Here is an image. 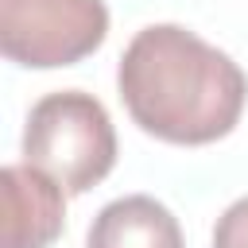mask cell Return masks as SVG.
Masks as SVG:
<instances>
[{
    "label": "cell",
    "mask_w": 248,
    "mask_h": 248,
    "mask_svg": "<svg viewBox=\"0 0 248 248\" xmlns=\"http://www.w3.org/2000/svg\"><path fill=\"white\" fill-rule=\"evenodd\" d=\"M116 89L147 136L178 147L225 140L248 101L244 70L178 23L136 31L116 66Z\"/></svg>",
    "instance_id": "6da1fadb"
},
{
    "label": "cell",
    "mask_w": 248,
    "mask_h": 248,
    "mask_svg": "<svg viewBox=\"0 0 248 248\" xmlns=\"http://www.w3.org/2000/svg\"><path fill=\"white\" fill-rule=\"evenodd\" d=\"M23 163L54 178L66 194L93 190L116 163V128L105 105L81 89L35 101L23 128Z\"/></svg>",
    "instance_id": "7a4b0ae2"
},
{
    "label": "cell",
    "mask_w": 248,
    "mask_h": 248,
    "mask_svg": "<svg viewBox=\"0 0 248 248\" xmlns=\"http://www.w3.org/2000/svg\"><path fill=\"white\" fill-rule=\"evenodd\" d=\"M105 35V0H0V50L16 66H74L89 58Z\"/></svg>",
    "instance_id": "3957f363"
},
{
    "label": "cell",
    "mask_w": 248,
    "mask_h": 248,
    "mask_svg": "<svg viewBox=\"0 0 248 248\" xmlns=\"http://www.w3.org/2000/svg\"><path fill=\"white\" fill-rule=\"evenodd\" d=\"M4 248H50L66 229V190L27 163L4 174Z\"/></svg>",
    "instance_id": "277c9868"
},
{
    "label": "cell",
    "mask_w": 248,
    "mask_h": 248,
    "mask_svg": "<svg viewBox=\"0 0 248 248\" xmlns=\"http://www.w3.org/2000/svg\"><path fill=\"white\" fill-rule=\"evenodd\" d=\"M85 248H186V244L174 213L163 202L147 194H128L108 202L93 217Z\"/></svg>",
    "instance_id": "5b68a950"
},
{
    "label": "cell",
    "mask_w": 248,
    "mask_h": 248,
    "mask_svg": "<svg viewBox=\"0 0 248 248\" xmlns=\"http://www.w3.org/2000/svg\"><path fill=\"white\" fill-rule=\"evenodd\" d=\"M213 248H248V198L232 202L213 229Z\"/></svg>",
    "instance_id": "8992f818"
}]
</instances>
